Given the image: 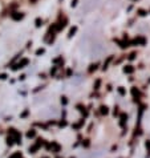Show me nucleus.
<instances>
[{
  "label": "nucleus",
  "instance_id": "nucleus-1",
  "mask_svg": "<svg viewBox=\"0 0 150 158\" xmlns=\"http://www.w3.org/2000/svg\"><path fill=\"white\" fill-rule=\"evenodd\" d=\"M123 70H125V73H131V72H133V68H131L130 65H127L123 68Z\"/></svg>",
  "mask_w": 150,
  "mask_h": 158
},
{
  "label": "nucleus",
  "instance_id": "nucleus-2",
  "mask_svg": "<svg viewBox=\"0 0 150 158\" xmlns=\"http://www.w3.org/2000/svg\"><path fill=\"white\" fill-rule=\"evenodd\" d=\"M101 113H102V114H106V113H108V108H106V106H101Z\"/></svg>",
  "mask_w": 150,
  "mask_h": 158
},
{
  "label": "nucleus",
  "instance_id": "nucleus-3",
  "mask_svg": "<svg viewBox=\"0 0 150 158\" xmlns=\"http://www.w3.org/2000/svg\"><path fill=\"white\" fill-rule=\"evenodd\" d=\"M27 62H28V60H23V61L20 62V64H19V65H17V66H16V68H19V66H20V68H23V65H25Z\"/></svg>",
  "mask_w": 150,
  "mask_h": 158
},
{
  "label": "nucleus",
  "instance_id": "nucleus-4",
  "mask_svg": "<svg viewBox=\"0 0 150 158\" xmlns=\"http://www.w3.org/2000/svg\"><path fill=\"white\" fill-rule=\"evenodd\" d=\"M12 17H13L15 20H19V19H21V17H23V15H15V13H13V15H12Z\"/></svg>",
  "mask_w": 150,
  "mask_h": 158
},
{
  "label": "nucleus",
  "instance_id": "nucleus-5",
  "mask_svg": "<svg viewBox=\"0 0 150 158\" xmlns=\"http://www.w3.org/2000/svg\"><path fill=\"white\" fill-rule=\"evenodd\" d=\"M28 137H35V130H31V131H28Z\"/></svg>",
  "mask_w": 150,
  "mask_h": 158
},
{
  "label": "nucleus",
  "instance_id": "nucleus-6",
  "mask_svg": "<svg viewBox=\"0 0 150 158\" xmlns=\"http://www.w3.org/2000/svg\"><path fill=\"white\" fill-rule=\"evenodd\" d=\"M20 157H21V155H20V153H16V154H13L11 158H20Z\"/></svg>",
  "mask_w": 150,
  "mask_h": 158
},
{
  "label": "nucleus",
  "instance_id": "nucleus-7",
  "mask_svg": "<svg viewBox=\"0 0 150 158\" xmlns=\"http://www.w3.org/2000/svg\"><path fill=\"white\" fill-rule=\"evenodd\" d=\"M29 1H31V3H35V1H36V0H29Z\"/></svg>",
  "mask_w": 150,
  "mask_h": 158
}]
</instances>
